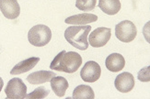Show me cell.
Returning <instances> with one entry per match:
<instances>
[{"label":"cell","mask_w":150,"mask_h":99,"mask_svg":"<svg viewBox=\"0 0 150 99\" xmlns=\"http://www.w3.org/2000/svg\"><path fill=\"white\" fill-rule=\"evenodd\" d=\"M90 30L91 27L89 25H74L66 29L64 39L73 47L80 51H85L88 48V37Z\"/></svg>","instance_id":"2"},{"label":"cell","mask_w":150,"mask_h":99,"mask_svg":"<svg viewBox=\"0 0 150 99\" xmlns=\"http://www.w3.org/2000/svg\"><path fill=\"white\" fill-rule=\"evenodd\" d=\"M0 9L5 18L15 19L19 16L21 6L17 0H0Z\"/></svg>","instance_id":"9"},{"label":"cell","mask_w":150,"mask_h":99,"mask_svg":"<svg viewBox=\"0 0 150 99\" xmlns=\"http://www.w3.org/2000/svg\"><path fill=\"white\" fill-rule=\"evenodd\" d=\"M150 67H146L144 69H142L138 72V79L142 82H149L150 81V74H149Z\"/></svg>","instance_id":"19"},{"label":"cell","mask_w":150,"mask_h":99,"mask_svg":"<svg viewBox=\"0 0 150 99\" xmlns=\"http://www.w3.org/2000/svg\"><path fill=\"white\" fill-rule=\"evenodd\" d=\"M81 64L82 57L77 52L62 51L51 62L50 68L58 72L73 74L78 70Z\"/></svg>","instance_id":"1"},{"label":"cell","mask_w":150,"mask_h":99,"mask_svg":"<svg viewBox=\"0 0 150 99\" xmlns=\"http://www.w3.org/2000/svg\"><path fill=\"white\" fill-rule=\"evenodd\" d=\"M99 8L105 14L112 16L121 10L120 0H100Z\"/></svg>","instance_id":"15"},{"label":"cell","mask_w":150,"mask_h":99,"mask_svg":"<svg viewBox=\"0 0 150 99\" xmlns=\"http://www.w3.org/2000/svg\"><path fill=\"white\" fill-rule=\"evenodd\" d=\"M56 76V74L51 71H38L27 76V81L31 84H40L51 81L52 78Z\"/></svg>","instance_id":"12"},{"label":"cell","mask_w":150,"mask_h":99,"mask_svg":"<svg viewBox=\"0 0 150 99\" xmlns=\"http://www.w3.org/2000/svg\"><path fill=\"white\" fill-rule=\"evenodd\" d=\"M52 39V31L49 27L42 24L32 27L28 33L29 42L36 47H43Z\"/></svg>","instance_id":"3"},{"label":"cell","mask_w":150,"mask_h":99,"mask_svg":"<svg viewBox=\"0 0 150 99\" xmlns=\"http://www.w3.org/2000/svg\"><path fill=\"white\" fill-rule=\"evenodd\" d=\"M88 41L90 46L94 48H100L105 46L112 37V30L109 28H98L88 34Z\"/></svg>","instance_id":"6"},{"label":"cell","mask_w":150,"mask_h":99,"mask_svg":"<svg viewBox=\"0 0 150 99\" xmlns=\"http://www.w3.org/2000/svg\"><path fill=\"white\" fill-rule=\"evenodd\" d=\"M8 99H24L27 95V86L21 78H13L5 88Z\"/></svg>","instance_id":"5"},{"label":"cell","mask_w":150,"mask_h":99,"mask_svg":"<svg viewBox=\"0 0 150 99\" xmlns=\"http://www.w3.org/2000/svg\"><path fill=\"white\" fill-rule=\"evenodd\" d=\"M97 4V0H76V6L81 11H92Z\"/></svg>","instance_id":"17"},{"label":"cell","mask_w":150,"mask_h":99,"mask_svg":"<svg viewBox=\"0 0 150 99\" xmlns=\"http://www.w3.org/2000/svg\"><path fill=\"white\" fill-rule=\"evenodd\" d=\"M3 86H4V81H3V79L0 77V92H1Z\"/></svg>","instance_id":"20"},{"label":"cell","mask_w":150,"mask_h":99,"mask_svg":"<svg viewBox=\"0 0 150 99\" xmlns=\"http://www.w3.org/2000/svg\"><path fill=\"white\" fill-rule=\"evenodd\" d=\"M101 74V69L99 63L94 61H89L83 66L80 72L82 80L87 83H94L98 81Z\"/></svg>","instance_id":"7"},{"label":"cell","mask_w":150,"mask_h":99,"mask_svg":"<svg viewBox=\"0 0 150 99\" xmlns=\"http://www.w3.org/2000/svg\"><path fill=\"white\" fill-rule=\"evenodd\" d=\"M137 29L134 22L123 20L115 26V36L122 42H131L136 37Z\"/></svg>","instance_id":"4"},{"label":"cell","mask_w":150,"mask_h":99,"mask_svg":"<svg viewBox=\"0 0 150 99\" xmlns=\"http://www.w3.org/2000/svg\"><path fill=\"white\" fill-rule=\"evenodd\" d=\"M51 87L58 97H63L69 86L67 80L62 76H54L51 79Z\"/></svg>","instance_id":"13"},{"label":"cell","mask_w":150,"mask_h":99,"mask_svg":"<svg viewBox=\"0 0 150 99\" xmlns=\"http://www.w3.org/2000/svg\"><path fill=\"white\" fill-rule=\"evenodd\" d=\"M39 62H40V58L39 57H31L29 59H26V60L21 61V62H18L13 67V69L10 71V74L16 75V74H24L26 72H29L32 68H34Z\"/></svg>","instance_id":"11"},{"label":"cell","mask_w":150,"mask_h":99,"mask_svg":"<svg viewBox=\"0 0 150 99\" xmlns=\"http://www.w3.org/2000/svg\"><path fill=\"white\" fill-rule=\"evenodd\" d=\"M115 88L122 93H128L132 91L134 86V78L132 74L125 72L120 74L114 81Z\"/></svg>","instance_id":"8"},{"label":"cell","mask_w":150,"mask_h":99,"mask_svg":"<svg viewBox=\"0 0 150 99\" xmlns=\"http://www.w3.org/2000/svg\"><path fill=\"white\" fill-rule=\"evenodd\" d=\"M50 94V90L45 89V87L41 86L36 88L34 91H32L31 93L26 95V98L28 99H42V98H46L48 95Z\"/></svg>","instance_id":"18"},{"label":"cell","mask_w":150,"mask_h":99,"mask_svg":"<svg viewBox=\"0 0 150 99\" xmlns=\"http://www.w3.org/2000/svg\"><path fill=\"white\" fill-rule=\"evenodd\" d=\"M105 65L109 71L112 72H118L122 71L125 66V60L120 53H112L107 57Z\"/></svg>","instance_id":"10"},{"label":"cell","mask_w":150,"mask_h":99,"mask_svg":"<svg viewBox=\"0 0 150 99\" xmlns=\"http://www.w3.org/2000/svg\"><path fill=\"white\" fill-rule=\"evenodd\" d=\"M98 20V16L94 14H77L75 16H71L67 18H66L67 24H73V25H86L89 24L91 22H95Z\"/></svg>","instance_id":"14"},{"label":"cell","mask_w":150,"mask_h":99,"mask_svg":"<svg viewBox=\"0 0 150 99\" xmlns=\"http://www.w3.org/2000/svg\"><path fill=\"white\" fill-rule=\"evenodd\" d=\"M74 99H94L95 94L88 85H78L73 92Z\"/></svg>","instance_id":"16"}]
</instances>
